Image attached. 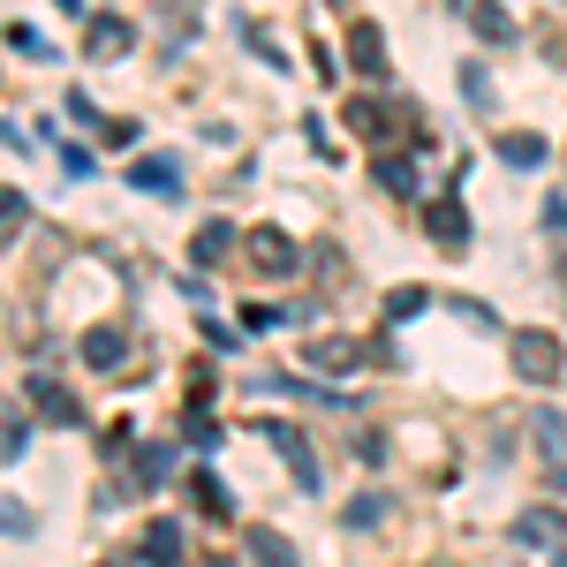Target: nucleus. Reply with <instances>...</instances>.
<instances>
[{
    "label": "nucleus",
    "instance_id": "0eeeda50",
    "mask_svg": "<svg viewBox=\"0 0 567 567\" xmlns=\"http://www.w3.org/2000/svg\"><path fill=\"white\" fill-rule=\"evenodd\" d=\"M122 355H130L122 326H91V333H84V363H91V371H114Z\"/></svg>",
    "mask_w": 567,
    "mask_h": 567
},
{
    "label": "nucleus",
    "instance_id": "dca6fc26",
    "mask_svg": "<svg viewBox=\"0 0 567 567\" xmlns=\"http://www.w3.org/2000/svg\"><path fill=\"white\" fill-rule=\"evenodd\" d=\"M499 159L507 167H537L545 159V136H499Z\"/></svg>",
    "mask_w": 567,
    "mask_h": 567
},
{
    "label": "nucleus",
    "instance_id": "7ed1b4c3",
    "mask_svg": "<svg viewBox=\"0 0 567 567\" xmlns=\"http://www.w3.org/2000/svg\"><path fill=\"white\" fill-rule=\"evenodd\" d=\"M303 363H310V371H363L371 349L349 341V333H326V341H310V349H303Z\"/></svg>",
    "mask_w": 567,
    "mask_h": 567
},
{
    "label": "nucleus",
    "instance_id": "412c9836",
    "mask_svg": "<svg viewBox=\"0 0 567 567\" xmlns=\"http://www.w3.org/2000/svg\"><path fill=\"white\" fill-rule=\"evenodd\" d=\"M167 462H175L167 446H144V454H136V477H144V484H159V477H167Z\"/></svg>",
    "mask_w": 567,
    "mask_h": 567
},
{
    "label": "nucleus",
    "instance_id": "9b49d317",
    "mask_svg": "<svg viewBox=\"0 0 567 567\" xmlns=\"http://www.w3.org/2000/svg\"><path fill=\"white\" fill-rule=\"evenodd\" d=\"M227 250H235V227H227V219H205L197 243H189V258H197V265H219Z\"/></svg>",
    "mask_w": 567,
    "mask_h": 567
},
{
    "label": "nucleus",
    "instance_id": "5701e85b",
    "mask_svg": "<svg viewBox=\"0 0 567 567\" xmlns=\"http://www.w3.org/2000/svg\"><path fill=\"white\" fill-rule=\"evenodd\" d=\"M280 318H288V310H272V303H250V310H243V326H250V333H272Z\"/></svg>",
    "mask_w": 567,
    "mask_h": 567
},
{
    "label": "nucleus",
    "instance_id": "6e6552de",
    "mask_svg": "<svg viewBox=\"0 0 567 567\" xmlns=\"http://www.w3.org/2000/svg\"><path fill=\"white\" fill-rule=\"evenodd\" d=\"M144 560H152V567H182V523L159 515V523L144 529Z\"/></svg>",
    "mask_w": 567,
    "mask_h": 567
},
{
    "label": "nucleus",
    "instance_id": "b1692460",
    "mask_svg": "<svg viewBox=\"0 0 567 567\" xmlns=\"http://www.w3.org/2000/svg\"><path fill=\"white\" fill-rule=\"evenodd\" d=\"M470 23H477L484 39H507V31H515V23H507V16H492V8H470Z\"/></svg>",
    "mask_w": 567,
    "mask_h": 567
},
{
    "label": "nucleus",
    "instance_id": "f03ea898",
    "mask_svg": "<svg viewBox=\"0 0 567 567\" xmlns=\"http://www.w3.org/2000/svg\"><path fill=\"white\" fill-rule=\"evenodd\" d=\"M258 432L272 439V454L296 470V484H303V492H318V454H310V439L296 432V424H280V416H272V424H258Z\"/></svg>",
    "mask_w": 567,
    "mask_h": 567
},
{
    "label": "nucleus",
    "instance_id": "9d476101",
    "mask_svg": "<svg viewBox=\"0 0 567 567\" xmlns=\"http://www.w3.org/2000/svg\"><path fill=\"white\" fill-rule=\"evenodd\" d=\"M349 53H355L363 76H386V39H379L371 23H355V31H349Z\"/></svg>",
    "mask_w": 567,
    "mask_h": 567
},
{
    "label": "nucleus",
    "instance_id": "20e7f679",
    "mask_svg": "<svg viewBox=\"0 0 567 567\" xmlns=\"http://www.w3.org/2000/svg\"><path fill=\"white\" fill-rule=\"evenodd\" d=\"M432 243L439 250H470V213H462V197H432Z\"/></svg>",
    "mask_w": 567,
    "mask_h": 567
},
{
    "label": "nucleus",
    "instance_id": "1a4fd4ad",
    "mask_svg": "<svg viewBox=\"0 0 567 567\" xmlns=\"http://www.w3.org/2000/svg\"><path fill=\"white\" fill-rule=\"evenodd\" d=\"M31 401H39L53 424H84V409H76V393L69 386H53V379H31Z\"/></svg>",
    "mask_w": 567,
    "mask_h": 567
},
{
    "label": "nucleus",
    "instance_id": "39448f33",
    "mask_svg": "<svg viewBox=\"0 0 567 567\" xmlns=\"http://www.w3.org/2000/svg\"><path fill=\"white\" fill-rule=\"evenodd\" d=\"M250 265L280 280V272H296V243H288L280 227H258V235H250Z\"/></svg>",
    "mask_w": 567,
    "mask_h": 567
},
{
    "label": "nucleus",
    "instance_id": "6ab92c4d",
    "mask_svg": "<svg viewBox=\"0 0 567 567\" xmlns=\"http://www.w3.org/2000/svg\"><path fill=\"white\" fill-rule=\"evenodd\" d=\"M23 219H31V205H23V197H16V189H0V243H8V235H16V227H23Z\"/></svg>",
    "mask_w": 567,
    "mask_h": 567
},
{
    "label": "nucleus",
    "instance_id": "bb28decb",
    "mask_svg": "<svg viewBox=\"0 0 567 567\" xmlns=\"http://www.w3.org/2000/svg\"><path fill=\"white\" fill-rule=\"evenodd\" d=\"M553 484H560V492H567V470H560V477H553Z\"/></svg>",
    "mask_w": 567,
    "mask_h": 567
},
{
    "label": "nucleus",
    "instance_id": "2eb2a0df",
    "mask_svg": "<svg viewBox=\"0 0 567 567\" xmlns=\"http://www.w3.org/2000/svg\"><path fill=\"white\" fill-rule=\"evenodd\" d=\"M130 182H136V189H152V197H167V189H175V159H136V167H130Z\"/></svg>",
    "mask_w": 567,
    "mask_h": 567
},
{
    "label": "nucleus",
    "instance_id": "393cba45",
    "mask_svg": "<svg viewBox=\"0 0 567 567\" xmlns=\"http://www.w3.org/2000/svg\"><path fill=\"white\" fill-rule=\"evenodd\" d=\"M560 439H567L560 416H545V424H537V446H545V454H560Z\"/></svg>",
    "mask_w": 567,
    "mask_h": 567
},
{
    "label": "nucleus",
    "instance_id": "f257e3e1",
    "mask_svg": "<svg viewBox=\"0 0 567 567\" xmlns=\"http://www.w3.org/2000/svg\"><path fill=\"white\" fill-rule=\"evenodd\" d=\"M507 363L523 371L529 386H553V379L567 371V349L553 341V333H515V341H507Z\"/></svg>",
    "mask_w": 567,
    "mask_h": 567
},
{
    "label": "nucleus",
    "instance_id": "4be33fe9",
    "mask_svg": "<svg viewBox=\"0 0 567 567\" xmlns=\"http://www.w3.org/2000/svg\"><path fill=\"white\" fill-rule=\"evenodd\" d=\"M23 446H31V424H23V416H8V424H0V454H23Z\"/></svg>",
    "mask_w": 567,
    "mask_h": 567
},
{
    "label": "nucleus",
    "instance_id": "a878e982",
    "mask_svg": "<svg viewBox=\"0 0 567 567\" xmlns=\"http://www.w3.org/2000/svg\"><path fill=\"white\" fill-rule=\"evenodd\" d=\"M197 567H235V560H197Z\"/></svg>",
    "mask_w": 567,
    "mask_h": 567
},
{
    "label": "nucleus",
    "instance_id": "f8f14e48",
    "mask_svg": "<svg viewBox=\"0 0 567 567\" xmlns=\"http://www.w3.org/2000/svg\"><path fill=\"white\" fill-rule=\"evenodd\" d=\"M250 553H258V567H303L296 560V545H288V537H280V529H250Z\"/></svg>",
    "mask_w": 567,
    "mask_h": 567
},
{
    "label": "nucleus",
    "instance_id": "a211bd4d",
    "mask_svg": "<svg viewBox=\"0 0 567 567\" xmlns=\"http://www.w3.org/2000/svg\"><path fill=\"white\" fill-rule=\"evenodd\" d=\"M189 492H197V507H205L213 523H219V515H227V484H219V477H197V484H189Z\"/></svg>",
    "mask_w": 567,
    "mask_h": 567
},
{
    "label": "nucleus",
    "instance_id": "4468645a",
    "mask_svg": "<svg viewBox=\"0 0 567 567\" xmlns=\"http://www.w3.org/2000/svg\"><path fill=\"white\" fill-rule=\"evenodd\" d=\"M84 45H91V53H122V45H130V23H122V16H91Z\"/></svg>",
    "mask_w": 567,
    "mask_h": 567
},
{
    "label": "nucleus",
    "instance_id": "f3484780",
    "mask_svg": "<svg viewBox=\"0 0 567 567\" xmlns=\"http://www.w3.org/2000/svg\"><path fill=\"white\" fill-rule=\"evenodd\" d=\"M349 122H355V136H363V144H386V114H379V106H371V99H363V106H355Z\"/></svg>",
    "mask_w": 567,
    "mask_h": 567
},
{
    "label": "nucleus",
    "instance_id": "423d86ee",
    "mask_svg": "<svg viewBox=\"0 0 567 567\" xmlns=\"http://www.w3.org/2000/svg\"><path fill=\"white\" fill-rule=\"evenodd\" d=\"M515 537L523 545H567V515L560 507H529L523 523H515Z\"/></svg>",
    "mask_w": 567,
    "mask_h": 567
},
{
    "label": "nucleus",
    "instance_id": "ddd939ff",
    "mask_svg": "<svg viewBox=\"0 0 567 567\" xmlns=\"http://www.w3.org/2000/svg\"><path fill=\"white\" fill-rule=\"evenodd\" d=\"M371 175H379V189H393V197H409V189H416V159H401V152H386V159H371Z\"/></svg>",
    "mask_w": 567,
    "mask_h": 567
},
{
    "label": "nucleus",
    "instance_id": "aec40b11",
    "mask_svg": "<svg viewBox=\"0 0 567 567\" xmlns=\"http://www.w3.org/2000/svg\"><path fill=\"white\" fill-rule=\"evenodd\" d=\"M424 303H432L424 288H393V296H386V318H416Z\"/></svg>",
    "mask_w": 567,
    "mask_h": 567
}]
</instances>
